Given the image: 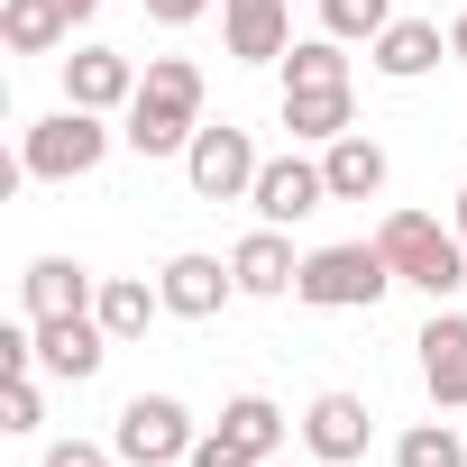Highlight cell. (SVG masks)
I'll return each instance as SVG.
<instances>
[{
  "label": "cell",
  "mask_w": 467,
  "mask_h": 467,
  "mask_svg": "<svg viewBox=\"0 0 467 467\" xmlns=\"http://www.w3.org/2000/svg\"><path fill=\"white\" fill-rule=\"evenodd\" d=\"M138 156H183L202 138V65L183 56H156L138 74V101H129V129H119Z\"/></svg>",
  "instance_id": "1"
},
{
  "label": "cell",
  "mask_w": 467,
  "mask_h": 467,
  "mask_svg": "<svg viewBox=\"0 0 467 467\" xmlns=\"http://www.w3.org/2000/svg\"><path fill=\"white\" fill-rule=\"evenodd\" d=\"M376 248H385L394 285H412V294H431V303H449V294L467 285V239H458V229H440L431 211H385Z\"/></svg>",
  "instance_id": "2"
},
{
  "label": "cell",
  "mask_w": 467,
  "mask_h": 467,
  "mask_svg": "<svg viewBox=\"0 0 467 467\" xmlns=\"http://www.w3.org/2000/svg\"><path fill=\"white\" fill-rule=\"evenodd\" d=\"M385 285H394V266H385V248H376V239L312 248V257H303V275H294V294H303L312 312H376V303H385Z\"/></svg>",
  "instance_id": "3"
},
{
  "label": "cell",
  "mask_w": 467,
  "mask_h": 467,
  "mask_svg": "<svg viewBox=\"0 0 467 467\" xmlns=\"http://www.w3.org/2000/svg\"><path fill=\"white\" fill-rule=\"evenodd\" d=\"M101 156H110V119H101V110H74V101L47 110V119L19 138V174H28V183H83Z\"/></svg>",
  "instance_id": "4"
},
{
  "label": "cell",
  "mask_w": 467,
  "mask_h": 467,
  "mask_svg": "<svg viewBox=\"0 0 467 467\" xmlns=\"http://www.w3.org/2000/svg\"><path fill=\"white\" fill-rule=\"evenodd\" d=\"M192 412L174 403V394H129L119 403V421H110V449L129 458V467H174V458H192Z\"/></svg>",
  "instance_id": "5"
},
{
  "label": "cell",
  "mask_w": 467,
  "mask_h": 467,
  "mask_svg": "<svg viewBox=\"0 0 467 467\" xmlns=\"http://www.w3.org/2000/svg\"><path fill=\"white\" fill-rule=\"evenodd\" d=\"M257 165H266L257 138H248V129H229V119L202 129V138L183 147V174H192L202 202H248V192H257Z\"/></svg>",
  "instance_id": "6"
},
{
  "label": "cell",
  "mask_w": 467,
  "mask_h": 467,
  "mask_svg": "<svg viewBox=\"0 0 467 467\" xmlns=\"http://www.w3.org/2000/svg\"><path fill=\"white\" fill-rule=\"evenodd\" d=\"M248 202H257V220H266V229H294V220H312V211L330 202V174H321L312 156H266Z\"/></svg>",
  "instance_id": "7"
},
{
  "label": "cell",
  "mask_w": 467,
  "mask_h": 467,
  "mask_svg": "<svg viewBox=\"0 0 467 467\" xmlns=\"http://www.w3.org/2000/svg\"><path fill=\"white\" fill-rule=\"evenodd\" d=\"M156 294H165V312H174V321H220V312H229V294H239V275H229L220 257H202V248H183V257H165Z\"/></svg>",
  "instance_id": "8"
},
{
  "label": "cell",
  "mask_w": 467,
  "mask_h": 467,
  "mask_svg": "<svg viewBox=\"0 0 467 467\" xmlns=\"http://www.w3.org/2000/svg\"><path fill=\"white\" fill-rule=\"evenodd\" d=\"M65 101L110 119V110H129V101H138V65H129L119 47H74V56H65Z\"/></svg>",
  "instance_id": "9"
},
{
  "label": "cell",
  "mask_w": 467,
  "mask_h": 467,
  "mask_svg": "<svg viewBox=\"0 0 467 467\" xmlns=\"http://www.w3.org/2000/svg\"><path fill=\"white\" fill-rule=\"evenodd\" d=\"M119 339L101 330V312H65V321H37V367L47 376H65V385H83V376H101V358H110Z\"/></svg>",
  "instance_id": "10"
},
{
  "label": "cell",
  "mask_w": 467,
  "mask_h": 467,
  "mask_svg": "<svg viewBox=\"0 0 467 467\" xmlns=\"http://www.w3.org/2000/svg\"><path fill=\"white\" fill-rule=\"evenodd\" d=\"M220 37H229V56H239V65H285L294 10H285V0H220Z\"/></svg>",
  "instance_id": "11"
},
{
  "label": "cell",
  "mask_w": 467,
  "mask_h": 467,
  "mask_svg": "<svg viewBox=\"0 0 467 467\" xmlns=\"http://www.w3.org/2000/svg\"><path fill=\"white\" fill-rule=\"evenodd\" d=\"M421 348V385L440 412H467V312H431V330L412 339Z\"/></svg>",
  "instance_id": "12"
},
{
  "label": "cell",
  "mask_w": 467,
  "mask_h": 467,
  "mask_svg": "<svg viewBox=\"0 0 467 467\" xmlns=\"http://www.w3.org/2000/svg\"><path fill=\"white\" fill-rule=\"evenodd\" d=\"M367 403L358 394H312V412H303V449L321 458V467H348V458H367Z\"/></svg>",
  "instance_id": "13"
},
{
  "label": "cell",
  "mask_w": 467,
  "mask_h": 467,
  "mask_svg": "<svg viewBox=\"0 0 467 467\" xmlns=\"http://www.w3.org/2000/svg\"><path fill=\"white\" fill-rule=\"evenodd\" d=\"M19 303H28V321H65V312H92L101 285H92V266H74V257H37V266L19 275Z\"/></svg>",
  "instance_id": "14"
},
{
  "label": "cell",
  "mask_w": 467,
  "mask_h": 467,
  "mask_svg": "<svg viewBox=\"0 0 467 467\" xmlns=\"http://www.w3.org/2000/svg\"><path fill=\"white\" fill-rule=\"evenodd\" d=\"M229 275H239V294H257V303H275V294H294V275H303V257H294V239H285V229H248V239L229 248Z\"/></svg>",
  "instance_id": "15"
},
{
  "label": "cell",
  "mask_w": 467,
  "mask_h": 467,
  "mask_svg": "<svg viewBox=\"0 0 467 467\" xmlns=\"http://www.w3.org/2000/svg\"><path fill=\"white\" fill-rule=\"evenodd\" d=\"M285 129H294L303 147H330V138H348V129H358V101H348V83H285Z\"/></svg>",
  "instance_id": "16"
},
{
  "label": "cell",
  "mask_w": 467,
  "mask_h": 467,
  "mask_svg": "<svg viewBox=\"0 0 467 467\" xmlns=\"http://www.w3.org/2000/svg\"><path fill=\"white\" fill-rule=\"evenodd\" d=\"M367 56H376V74H385V83H421V74L449 56V28H440V19H394Z\"/></svg>",
  "instance_id": "17"
},
{
  "label": "cell",
  "mask_w": 467,
  "mask_h": 467,
  "mask_svg": "<svg viewBox=\"0 0 467 467\" xmlns=\"http://www.w3.org/2000/svg\"><path fill=\"white\" fill-rule=\"evenodd\" d=\"M321 174H330V202H376L394 165H385V147H376L367 129H348V138L321 147Z\"/></svg>",
  "instance_id": "18"
},
{
  "label": "cell",
  "mask_w": 467,
  "mask_h": 467,
  "mask_svg": "<svg viewBox=\"0 0 467 467\" xmlns=\"http://www.w3.org/2000/svg\"><path fill=\"white\" fill-rule=\"evenodd\" d=\"M0 37H10V56H56L74 28L56 0H0Z\"/></svg>",
  "instance_id": "19"
},
{
  "label": "cell",
  "mask_w": 467,
  "mask_h": 467,
  "mask_svg": "<svg viewBox=\"0 0 467 467\" xmlns=\"http://www.w3.org/2000/svg\"><path fill=\"white\" fill-rule=\"evenodd\" d=\"M92 312H101V330H110V339L129 348V339H147V321L165 312V294H156V285H138V275H110Z\"/></svg>",
  "instance_id": "20"
},
{
  "label": "cell",
  "mask_w": 467,
  "mask_h": 467,
  "mask_svg": "<svg viewBox=\"0 0 467 467\" xmlns=\"http://www.w3.org/2000/svg\"><path fill=\"white\" fill-rule=\"evenodd\" d=\"M220 431H239V440H248L257 458H275V449H285V412H275V394H229Z\"/></svg>",
  "instance_id": "21"
},
{
  "label": "cell",
  "mask_w": 467,
  "mask_h": 467,
  "mask_svg": "<svg viewBox=\"0 0 467 467\" xmlns=\"http://www.w3.org/2000/svg\"><path fill=\"white\" fill-rule=\"evenodd\" d=\"M321 28H330L339 47H376V37L394 28V0H321Z\"/></svg>",
  "instance_id": "22"
},
{
  "label": "cell",
  "mask_w": 467,
  "mask_h": 467,
  "mask_svg": "<svg viewBox=\"0 0 467 467\" xmlns=\"http://www.w3.org/2000/svg\"><path fill=\"white\" fill-rule=\"evenodd\" d=\"M394 467H467V440H458L449 421H412V431L394 440Z\"/></svg>",
  "instance_id": "23"
},
{
  "label": "cell",
  "mask_w": 467,
  "mask_h": 467,
  "mask_svg": "<svg viewBox=\"0 0 467 467\" xmlns=\"http://www.w3.org/2000/svg\"><path fill=\"white\" fill-rule=\"evenodd\" d=\"M285 83H348L339 37H330V28H321V37H294V47H285Z\"/></svg>",
  "instance_id": "24"
},
{
  "label": "cell",
  "mask_w": 467,
  "mask_h": 467,
  "mask_svg": "<svg viewBox=\"0 0 467 467\" xmlns=\"http://www.w3.org/2000/svg\"><path fill=\"white\" fill-rule=\"evenodd\" d=\"M192 467H266V458H257L239 431H202V440H192Z\"/></svg>",
  "instance_id": "25"
},
{
  "label": "cell",
  "mask_w": 467,
  "mask_h": 467,
  "mask_svg": "<svg viewBox=\"0 0 467 467\" xmlns=\"http://www.w3.org/2000/svg\"><path fill=\"white\" fill-rule=\"evenodd\" d=\"M47 421V394H37V376H10V421L0 431H37Z\"/></svg>",
  "instance_id": "26"
},
{
  "label": "cell",
  "mask_w": 467,
  "mask_h": 467,
  "mask_svg": "<svg viewBox=\"0 0 467 467\" xmlns=\"http://www.w3.org/2000/svg\"><path fill=\"white\" fill-rule=\"evenodd\" d=\"M110 458H119V449H101V440H56L37 467H110Z\"/></svg>",
  "instance_id": "27"
},
{
  "label": "cell",
  "mask_w": 467,
  "mask_h": 467,
  "mask_svg": "<svg viewBox=\"0 0 467 467\" xmlns=\"http://www.w3.org/2000/svg\"><path fill=\"white\" fill-rule=\"evenodd\" d=\"M37 367V321L28 330H0V376H28Z\"/></svg>",
  "instance_id": "28"
},
{
  "label": "cell",
  "mask_w": 467,
  "mask_h": 467,
  "mask_svg": "<svg viewBox=\"0 0 467 467\" xmlns=\"http://www.w3.org/2000/svg\"><path fill=\"white\" fill-rule=\"evenodd\" d=\"M202 10H211V0H147V19H156V28H192Z\"/></svg>",
  "instance_id": "29"
},
{
  "label": "cell",
  "mask_w": 467,
  "mask_h": 467,
  "mask_svg": "<svg viewBox=\"0 0 467 467\" xmlns=\"http://www.w3.org/2000/svg\"><path fill=\"white\" fill-rule=\"evenodd\" d=\"M56 10H65V28H92V19H101V0H56Z\"/></svg>",
  "instance_id": "30"
},
{
  "label": "cell",
  "mask_w": 467,
  "mask_h": 467,
  "mask_svg": "<svg viewBox=\"0 0 467 467\" xmlns=\"http://www.w3.org/2000/svg\"><path fill=\"white\" fill-rule=\"evenodd\" d=\"M449 56H458V65H467V10H458V19H449Z\"/></svg>",
  "instance_id": "31"
},
{
  "label": "cell",
  "mask_w": 467,
  "mask_h": 467,
  "mask_svg": "<svg viewBox=\"0 0 467 467\" xmlns=\"http://www.w3.org/2000/svg\"><path fill=\"white\" fill-rule=\"evenodd\" d=\"M449 229H458V239H467V192H458V211H449Z\"/></svg>",
  "instance_id": "32"
},
{
  "label": "cell",
  "mask_w": 467,
  "mask_h": 467,
  "mask_svg": "<svg viewBox=\"0 0 467 467\" xmlns=\"http://www.w3.org/2000/svg\"><path fill=\"white\" fill-rule=\"evenodd\" d=\"M266 467H285V458H266ZM312 467H321V458H312Z\"/></svg>",
  "instance_id": "33"
}]
</instances>
